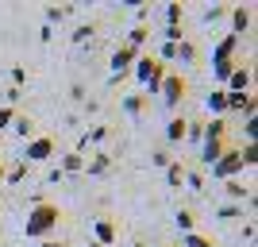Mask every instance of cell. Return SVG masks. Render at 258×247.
<instances>
[{
  "label": "cell",
  "mask_w": 258,
  "mask_h": 247,
  "mask_svg": "<svg viewBox=\"0 0 258 247\" xmlns=\"http://www.w3.org/2000/svg\"><path fill=\"white\" fill-rule=\"evenodd\" d=\"M58 224H62V209L39 193V197H35V205H31V213H27V224H23L27 239H35V243H39V239H54Z\"/></svg>",
  "instance_id": "cell-1"
},
{
  "label": "cell",
  "mask_w": 258,
  "mask_h": 247,
  "mask_svg": "<svg viewBox=\"0 0 258 247\" xmlns=\"http://www.w3.org/2000/svg\"><path fill=\"white\" fill-rule=\"evenodd\" d=\"M166 70H170V66H162L154 54H143L139 62H135V70H131V74H135V81H139V85L147 89L151 97H158V85H162V77H166Z\"/></svg>",
  "instance_id": "cell-2"
},
{
  "label": "cell",
  "mask_w": 258,
  "mask_h": 247,
  "mask_svg": "<svg viewBox=\"0 0 258 247\" xmlns=\"http://www.w3.org/2000/svg\"><path fill=\"white\" fill-rule=\"evenodd\" d=\"M185 93H189V81H185L177 70H166V77H162V85H158V97L166 108H177L185 101Z\"/></svg>",
  "instance_id": "cell-3"
},
{
  "label": "cell",
  "mask_w": 258,
  "mask_h": 247,
  "mask_svg": "<svg viewBox=\"0 0 258 247\" xmlns=\"http://www.w3.org/2000/svg\"><path fill=\"white\" fill-rule=\"evenodd\" d=\"M143 58V51H135V46H127V43H119L116 51H112V77H108V81H112V85H119V77H127L131 70H135V62H139Z\"/></svg>",
  "instance_id": "cell-4"
},
{
  "label": "cell",
  "mask_w": 258,
  "mask_h": 247,
  "mask_svg": "<svg viewBox=\"0 0 258 247\" xmlns=\"http://www.w3.org/2000/svg\"><path fill=\"white\" fill-rule=\"evenodd\" d=\"M54 155H58V139H54V135H35V139H27V147H23V162H27V166L50 162Z\"/></svg>",
  "instance_id": "cell-5"
},
{
  "label": "cell",
  "mask_w": 258,
  "mask_h": 247,
  "mask_svg": "<svg viewBox=\"0 0 258 247\" xmlns=\"http://www.w3.org/2000/svg\"><path fill=\"white\" fill-rule=\"evenodd\" d=\"M208 170H212L216 182H227V178H239V174L247 170V166H243V159H239V151H235V147H227L224 155H220V159L208 166Z\"/></svg>",
  "instance_id": "cell-6"
},
{
  "label": "cell",
  "mask_w": 258,
  "mask_h": 247,
  "mask_svg": "<svg viewBox=\"0 0 258 247\" xmlns=\"http://www.w3.org/2000/svg\"><path fill=\"white\" fill-rule=\"evenodd\" d=\"M250 85H254V70H250V62L247 66L239 62L231 70V77L224 81V93H250Z\"/></svg>",
  "instance_id": "cell-7"
},
{
  "label": "cell",
  "mask_w": 258,
  "mask_h": 247,
  "mask_svg": "<svg viewBox=\"0 0 258 247\" xmlns=\"http://www.w3.org/2000/svg\"><path fill=\"white\" fill-rule=\"evenodd\" d=\"M227 16H231V35H243L250 31V23H254V8L250 4H235V8H227Z\"/></svg>",
  "instance_id": "cell-8"
},
{
  "label": "cell",
  "mask_w": 258,
  "mask_h": 247,
  "mask_svg": "<svg viewBox=\"0 0 258 247\" xmlns=\"http://www.w3.org/2000/svg\"><path fill=\"white\" fill-rule=\"evenodd\" d=\"M239 35H224L220 43L212 46V66H220V62H235V51H239Z\"/></svg>",
  "instance_id": "cell-9"
},
{
  "label": "cell",
  "mask_w": 258,
  "mask_h": 247,
  "mask_svg": "<svg viewBox=\"0 0 258 247\" xmlns=\"http://www.w3.org/2000/svg\"><path fill=\"white\" fill-rule=\"evenodd\" d=\"M224 193H227V205H247V197H254V189L243 185L239 178H227V182H224Z\"/></svg>",
  "instance_id": "cell-10"
},
{
  "label": "cell",
  "mask_w": 258,
  "mask_h": 247,
  "mask_svg": "<svg viewBox=\"0 0 258 247\" xmlns=\"http://www.w3.org/2000/svg\"><path fill=\"white\" fill-rule=\"evenodd\" d=\"M108 170H112V155H108V151H97V155L85 162V170H81V174H89V178H104Z\"/></svg>",
  "instance_id": "cell-11"
},
{
  "label": "cell",
  "mask_w": 258,
  "mask_h": 247,
  "mask_svg": "<svg viewBox=\"0 0 258 247\" xmlns=\"http://www.w3.org/2000/svg\"><path fill=\"white\" fill-rule=\"evenodd\" d=\"M205 105H208V112H212V120H224V116H227V93H224L220 85L205 97Z\"/></svg>",
  "instance_id": "cell-12"
},
{
  "label": "cell",
  "mask_w": 258,
  "mask_h": 247,
  "mask_svg": "<svg viewBox=\"0 0 258 247\" xmlns=\"http://www.w3.org/2000/svg\"><path fill=\"white\" fill-rule=\"evenodd\" d=\"M227 112L254 116V97H250V93H227Z\"/></svg>",
  "instance_id": "cell-13"
},
{
  "label": "cell",
  "mask_w": 258,
  "mask_h": 247,
  "mask_svg": "<svg viewBox=\"0 0 258 247\" xmlns=\"http://www.w3.org/2000/svg\"><path fill=\"white\" fill-rule=\"evenodd\" d=\"M58 170H62V178H66V174H81V170H85V155H77V151H66L62 162H58Z\"/></svg>",
  "instance_id": "cell-14"
},
{
  "label": "cell",
  "mask_w": 258,
  "mask_h": 247,
  "mask_svg": "<svg viewBox=\"0 0 258 247\" xmlns=\"http://www.w3.org/2000/svg\"><path fill=\"white\" fill-rule=\"evenodd\" d=\"M93 232H97V243L108 247L112 239H116V224L108 220V216H100V220H93Z\"/></svg>",
  "instance_id": "cell-15"
},
{
  "label": "cell",
  "mask_w": 258,
  "mask_h": 247,
  "mask_svg": "<svg viewBox=\"0 0 258 247\" xmlns=\"http://www.w3.org/2000/svg\"><path fill=\"white\" fill-rule=\"evenodd\" d=\"M201 147H205L201 162H205V166H212V162H216V159H220V155L227 151V143H224V139H201Z\"/></svg>",
  "instance_id": "cell-16"
},
{
  "label": "cell",
  "mask_w": 258,
  "mask_h": 247,
  "mask_svg": "<svg viewBox=\"0 0 258 247\" xmlns=\"http://www.w3.org/2000/svg\"><path fill=\"white\" fill-rule=\"evenodd\" d=\"M185 128H189V120H185V116H173L170 124H166V143H181L185 139Z\"/></svg>",
  "instance_id": "cell-17"
},
{
  "label": "cell",
  "mask_w": 258,
  "mask_h": 247,
  "mask_svg": "<svg viewBox=\"0 0 258 247\" xmlns=\"http://www.w3.org/2000/svg\"><path fill=\"white\" fill-rule=\"evenodd\" d=\"M27 170H31V166H27V162H12V166H8V170H4V185H20L23 182V178H27Z\"/></svg>",
  "instance_id": "cell-18"
},
{
  "label": "cell",
  "mask_w": 258,
  "mask_h": 247,
  "mask_svg": "<svg viewBox=\"0 0 258 247\" xmlns=\"http://www.w3.org/2000/svg\"><path fill=\"white\" fill-rule=\"evenodd\" d=\"M173 224H177V232H181V236H189V232H197V216L189 213V209H177Z\"/></svg>",
  "instance_id": "cell-19"
},
{
  "label": "cell",
  "mask_w": 258,
  "mask_h": 247,
  "mask_svg": "<svg viewBox=\"0 0 258 247\" xmlns=\"http://www.w3.org/2000/svg\"><path fill=\"white\" fill-rule=\"evenodd\" d=\"M12 131H16L20 139H35V120L31 116H16L12 120Z\"/></svg>",
  "instance_id": "cell-20"
},
{
  "label": "cell",
  "mask_w": 258,
  "mask_h": 247,
  "mask_svg": "<svg viewBox=\"0 0 258 247\" xmlns=\"http://www.w3.org/2000/svg\"><path fill=\"white\" fill-rule=\"evenodd\" d=\"M181 182H185V166H181V159H173L170 166H166V185H170V189H177Z\"/></svg>",
  "instance_id": "cell-21"
},
{
  "label": "cell",
  "mask_w": 258,
  "mask_h": 247,
  "mask_svg": "<svg viewBox=\"0 0 258 247\" xmlns=\"http://www.w3.org/2000/svg\"><path fill=\"white\" fill-rule=\"evenodd\" d=\"M147 39H151V27H147V23H135V27H131V35H127V46L143 51V43H147Z\"/></svg>",
  "instance_id": "cell-22"
},
{
  "label": "cell",
  "mask_w": 258,
  "mask_h": 247,
  "mask_svg": "<svg viewBox=\"0 0 258 247\" xmlns=\"http://www.w3.org/2000/svg\"><path fill=\"white\" fill-rule=\"evenodd\" d=\"M173 62H197V43L181 39V43H177V51H173Z\"/></svg>",
  "instance_id": "cell-23"
},
{
  "label": "cell",
  "mask_w": 258,
  "mask_h": 247,
  "mask_svg": "<svg viewBox=\"0 0 258 247\" xmlns=\"http://www.w3.org/2000/svg\"><path fill=\"white\" fill-rule=\"evenodd\" d=\"M143 108H147V97H123V112H127V116H143Z\"/></svg>",
  "instance_id": "cell-24"
},
{
  "label": "cell",
  "mask_w": 258,
  "mask_h": 247,
  "mask_svg": "<svg viewBox=\"0 0 258 247\" xmlns=\"http://www.w3.org/2000/svg\"><path fill=\"white\" fill-rule=\"evenodd\" d=\"M112 131H108V124H93V128L85 131V143H104Z\"/></svg>",
  "instance_id": "cell-25"
},
{
  "label": "cell",
  "mask_w": 258,
  "mask_h": 247,
  "mask_svg": "<svg viewBox=\"0 0 258 247\" xmlns=\"http://www.w3.org/2000/svg\"><path fill=\"white\" fill-rule=\"evenodd\" d=\"M93 35H97V27H93V23H81V27H77V31H74V35H70V39H74V43H77V46H85V43H89V39H93Z\"/></svg>",
  "instance_id": "cell-26"
},
{
  "label": "cell",
  "mask_w": 258,
  "mask_h": 247,
  "mask_svg": "<svg viewBox=\"0 0 258 247\" xmlns=\"http://www.w3.org/2000/svg\"><path fill=\"white\" fill-rule=\"evenodd\" d=\"M181 16H185L181 4H166V27H181Z\"/></svg>",
  "instance_id": "cell-27"
},
{
  "label": "cell",
  "mask_w": 258,
  "mask_h": 247,
  "mask_svg": "<svg viewBox=\"0 0 258 247\" xmlns=\"http://www.w3.org/2000/svg\"><path fill=\"white\" fill-rule=\"evenodd\" d=\"M181 247H216L208 236H201V232H189V236H181Z\"/></svg>",
  "instance_id": "cell-28"
},
{
  "label": "cell",
  "mask_w": 258,
  "mask_h": 247,
  "mask_svg": "<svg viewBox=\"0 0 258 247\" xmlns=\"http://www.w3.org/2000/svg\"><path fill=\"white\" fill-rule=\"evenodd\" d=\"M239 159H243V166H247V170H254V166H258V147H254V143H247V147L239 151Z\"/></svg>",
  "instance_id": "cell-29"
},
{
  "label": "cell",
  "mask_w": 258,
  "mask_h": 247,
  "mask_svg": "<svg viewBox=\"0 0 258 247\" xmlns=\"http://www.w3.org/2000/svg\"><path fill=\"white\" fill-rule=\"evenodd\" d=\"M216 216H220V220H239V216H243V205H220Z\"/></svg>",
  "instance_id": "cell-30"
},
{
  "label": "cell",
  "mask_w": 258,
  "mask_h": 247,
  "mask_svg": "<svg viewBox=\"0 0 258 247\" xmlns=\"http://www.w3.org/2000/svg\"><path fill=\"white\" fill-rule=\"evenodd\" d=\"M66 16H70V8H58V4H50V8H46V27H54V23H62Z\"/></svg>",
  "instance_id": "cell-31"
},
{
  "label": "cell",
  "mask_w": 258,
  "mask_h": 247,
  "mask_svg": "<svg viewBox=\"0 0 258 247\" xmlns=\"http://www.w3.org/2000/svg\"><path fill=\"white\" fill-rule=\"evenodd\" d=\"M185 139H189V143H201V139H205V124L189 120V128H185Z\"/></svg>",
  "instance_id": "cell-32"
},
{
  "label": "cell",
  "mask_w": 258,
  "mask_h": 247,
  "mask_svg": "<svg viewBox=\"0 0 258 247\" xmlns=\"http://www.w3.org/2000/svg\"><path fill=\"white\" fill-rule=\"evenodd\" d=\"M224 16H227V8H224V4H212V8L205 12V23H216V20H224Z\"/></svg>",
  "instance_id": "cell-33"
},
{
  "label": "cell",
  "mask_w": 258,
  "mask_h": 247,
  "mask_svg": "<svg viewBox=\"0 0 258 247\" xmlns=\"http://www.w3.org/2000/svg\"><path fill=\"white\" fill-rule=\"evenodd\" d=\"M16 116H20L16 108H8V105L0 108V131H4V128H12V120H16Z\"/></svg>",
  "instance_id": "cell-34"
},
{
  "label": "cell",
  "mask_w": 258,
  "mask_h": 247,
  "mask_svg": "<svg viewBox=\"0 0 258 247\" xmlns=\"http://www.w3.org/2000/svg\"><path fill=\"white\" fill-rule=\"evenodd\" d=\"M23 81H27V70H23V66H12V85L23 89Z\"/></svg>",
  "instance_id": "cell-35"
},
{
  "label": "cell",
  "mask_w": 258,
  "mask_h": 247,
  "mask_svg": "<svg viewBox=\"0 0 258 247\" xmlns=\"http://www.w3.org/2000/svg\"><path fill=\"white\" fill-rule=\"evenodd\" d=\"M170 155H166V151H154V155H151V166H162V170H166V166H170Z\"/></svg>",
  "instance_id": "cell-36"
},
{
  "label": "cell",
  "mask_w": 258,
  "mask_h": 247,
  "mask_svg": "<svg viewBox=\"0 0 258 247\" xmlns=\"http://www.w3.org/2000/svg\"><path fill=\"white\" fill-rule=\"evenodd\" d=\"M254 116H243V135H247V143H254Z\"/></svg>",
  "instance_id": "cell-37"
},
{
  "label": "cell",
  "mask_w": 258,
  "mask_h": 247,
  "mask_svg": "<svg viewBox=\"0 0 258 247\" xmlns=\"http://www.w3.org/2000/svg\"><path fill=\"white\" fill-rule=\"evenodd\" d=\"M185 182L193 185V189H205V178H201L197 170H185Z\"/></svg>",
  "instance_id": "cell-38"
},
{
  "label": "cell",
  "mask_w": 258,
  "mask_h": 247,
  "mask_svg": "<svg viewBox=\"0 0 258 247\" xmlns=\"http://www.w3.org/2000/svg\"><path fill=\"white\" fill-rule=\"evenodd\" d=\"M4 97H8V108H16V105H20V97H23V89H16V85H12L8 93H4Z\"/></svg>",
  "instance_id": "cell-39"
},
{
  "label": "cell",
  "mask_w": 258,
  "mask_h": 247,
  "mask_svg": "<svg viewBox=\"0 0 258 247\" xmlns=\"http://www.w3.org/2000/svg\"><path fill=\"white\" fill-rule=\"evenodd\" d=\"M70 97H74V101H85V85H81V81H74V85H70Z\"/></svg>",
  "instance_id": "cell-40"
},
{
  "label": "cell",
  "mask_w": 258,
  "mask_h": 247,
  "mask_svg": "<svg viewBox=\"0 0 258 247\" xmlns=\"http://www.w3.org/2000/svg\"><path fill=\"white\" fill-rule=\"evenodd\" d=\"M35 247H66V243H62V239H39Z\"/></svg>",
  "instance_id": "cell-41"
},
{
  "label": "cell",
  "mask_w": 258,
  "mask_h": 247,
  "mask_svg": "<svg viewBox=\"0 0 258 247\" xmlns=\"http://www.w3.org/2000/svg\"><path fill=\"white\" fill-rule=\"evenodd\" d=\"M4 170H8V162L0 159V189H4Z\"/></svg>",
  "instance_id": "cell-42"
},
{
  "label": "cell",
  "mask_w": 258,
  "mask_h": 247,
  "mask_svg": "<svg viewBox=\"0 0 258 247\" xmlns=\"http://www.w3.org/2000/svg\"><path fill=\"white\" fill-rule=\"evenodd\" d=\"M131 247H147V243H139V239H135V243H131Z\"/></svg>",
  "instance_id": "cell-43"
},
{
  "label": "cell",
  "mask_w": 258,
  "mask_h": 247,
  "mask_svg": "<svg viewBox=\"0 0 258 247\" xmlns=\"http://www.w3.org/2000/svg\"><path fill=\"white\" fill-rule=\"evenodd\" d=\"M89 247H100V243H97V239H93V243H89Z\"/></svg>",
  "instance_id": "cell-44"
},
{
  "label": "cell",
  "mask_w": 258,
  "mask_h": 247,
  "mask_svg": "<svg viewBox=\"0 0 258 247\" xmlns=\"http://www.w3.org/2000/svg\"><path fill=\"white\" fill-rule=\"evenodd\" d=\"M170 247H173V243H170Z\"/></svg>",
  "instance_id": "cell-45"
}]
</instances>
